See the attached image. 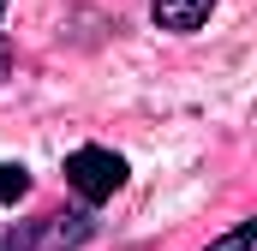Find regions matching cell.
Wrapping results in <instances>:
<instances>
[{
    "label": "cell",
    "instance_id": "1",
    "mask_svg": "<svg viewBox=\"0 0 257 251\" xmlns=\"http://www.w3.org/2000/svg\"><path fill=\"white\" fill-rule=\"evenodd\" d=\"M66 186L78 191L84 203H108L114 191L126 186V162L114 150H102V144H84V150L66 156Z\"/></svg>",
    "mask_w": 257,
    "mask_h": 251
},
{
    "label": "cell",
    "instance_id": "2",
    "mask_svg": "<svg viewBox=\"0 0 257 251\" xmlns=\"http://www.w3.org/2000/svg\"><path fill=\"white\" fill-rule=\"evenodd\" d=\"M84 239H90V215H42L0 233V251H78Z\"/></svg>",
    "mask_w": 257,
    "mask_h": 251
},
{
    "label": "cell",
    "instance_id": "3",
    "mask_svg": "<svg viewBox=\"0 0 257 251\" xmlns=\"http://www.w3.org/2000/svg\"><path fill=\"white\" fill-rule=\"evenodd\" d=\"M209 12H215V0H150L156 30H174V36H192Z\"/></svg>",
    "mask_w": 257,
    "mask_h": 251
},
{
    "label": "cell",
    "instance_id": "4",
    "mask_svg": "<svg viewBox=\"0 0 257 251\" xmlns=\"http://www.w3.org/2000/svg\"><path fill=\"white\" fill-rule=\"evenodd\" d=\"M24 191H30V174L18 162H0V203H18Z\"/></svg>",
    "mask_w": 257,
    "mask_h": 251
},
{
    "label": "cell",
    "instance_id": "5",
    "mask_svg": "<svg viewBox=\"0 0 257 251\" xmlns=\"http://www.w3.org/2000/svg\"><path fill=\"white\" fill-rule=\"evenodd\" d=\"M251 239H257V221H239V227H233L227 239H215L209 251H251Z\"/></svg>",
    "mask_w": 257,
    "mask_h": 251
},
{
    "label": "cell",
    "instance_id": "6",
    "mask_svg": "<svg viewBox=\"0 0 257 251\" xmlns=\"http://www.w3.org/2000/svg\"><path fill=\"white\" fill-rule=\"evenodd\" d=\"M0 6H6V0H0Z\"/></svg>",
    "mask_w": 257,
    "mask_h": 251
}]
</instances>
